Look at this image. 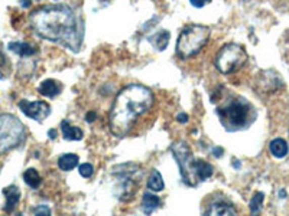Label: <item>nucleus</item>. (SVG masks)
<instances>
[{"label": "nucleus", "mask_w": 289, "mask_h": 216, "mask_svg": "<svg viewBox=\"0 0 289 216\" xmlns=\"http://www.w3.org/2000/svg\"><path fill=\"white\" fill-rule=\"evenodd\" d=\"M35 33L44 39L62 45L72 52H80L84 39V22L70 6H44L30 15Z\"/></svg>", "instance_id": "f257e3e1"}, {"label": "nucleus", "mask_w": 289, "mask_h": 216, "mask_svg": "<svg viewBox=\"0 0 289 216\" xmlns=\"http://www.w3.org/2000/svg\"><path fill=\"white\" fill-rule=\"evenodd\" d=\"M155 105V95L149 88L132 84L120 91L109 114V128L114 137L125 138L138 133Z\"/></svg>", "instance_id": "f03ea898"}, {"label": "nucleus", "mask_w": 289, "mask_h": 216, "mask_svg": "<svg viewBox=\"0 0 289 216\" xmlns=\"http://www.w3.org/2000/svg\"><path fill=\"white\" fill-rule=\"evenodd\" d=\"M221 126L226 131L234 133L249 128L258 117L255 107L244 98H233L223 107L217 108Z\"/></svg>", "instance_id": "7ed1b4c3"}, {"label": "nucleus", "mask_w": 289, "mask_h": 216, "mask_svg": "<svg viewBox=\"0 0 289 216\" xmlns=\"http://www.w3.org/2000/svg\"><path fill=\"white\" fill-rule=\"evenodd\" d=\"M211 29L204 25H188L181 30L175 52L181 59H190L198 55L202 48L207 45Z\"/></svg>", "instance_id": "20e7f679"}, {"label": "nucleus", "mask_w": 289, "mask_h": 216, "mask_svg": "<svg viewBox=\"0 0 289 216\" xmlns=\"http://www.w3.org/2000/svg\"><path fill=\"white\" fill-rule=\"evenodd\" d=\"M246 61H247L246 49L239 43L230 42L219 50L216 57V68L219 69L221 74L229 75L239 71L246 64Z\"/></svg>", "instance_id": "39448f33"}, {"label": "nucleus", "mask_w": 289, "mask_h": 216, "mask_svg": "<svg viewBox=\"0 0 289 216\" xmlns=\"http://www.w3.org/2000/svg\"><path fill=\"white\" fill-rule=\"evenodd\" d=\"M171 153L175 158V161L178 163L182 182L187 186H195L198 183L197 173H195L197 160L192 156L190 146L185 141H177L171 146Z\"/></svg>", "instance_id": "423d86ee"}, {"label": "nucleus", "mask_w": 289, "mask_h": 216, "mask_svg": "<svg viewBox=\"0 0 289 216\" xmlns=\"http://www.w3.org/2000/svg\"><path fill=\"white\" fill-rule=\"evenodd\" d=\"M25 127L9 114H0V153L19 146L25 138Z\"/></svg>", "instance_id": "0eeeda50"}, {"label": "nucleus", "mask_w": 289, "mask_h": 216, "mask_svg": "<svg viewBox=\"0 0 289 216\" xmlns=\"http://www.w3.org/2000/svg\"><path fill=\"white\" fill-rule=\"evenodd\" d=\"M19 108L26 117L32 118L38 123H42L51 114V107L45 101H26L22 99L19 102Z\"/></svg>", "instance_id": "6e6552de"}, {"label": "nucleus", "mask_w": 289, "mask_h": 216, "mask_svg": "<svg viewBox=\"0 0 289 216\" xmlns=\"http://www.w3.org/2000/svg\"><path fill=\"white\" fill-rule=\"evenodd\" d=\"M3 195L6 197V205L3 207V210L6 213H12L15 210V207L18 206L20 200V190L19 187L12 185V186H8L3 189Z\"/></svg>", "instance_id": "1a4fd4ad"}, {"label": "nucleus", "mask_w": 289, "mask_h": 216, "mask_svg": "<svg viewBox=\"0 0 289 216\" xmlns=\"http://www.w3.org/2000/svg\"><path fill=\"white\" fill-rule=\"evenodd\" d=\"M61 91H62V87H61V84H58L55 79H45L39 87H38V92H39L40 95L47 97V98L57 97Z\"/></svg>", "instance_id": "9d476101"}, {"label": "nucleus", "mask_w": 289, "mask_h": 216, "mask_svg": "<svg viewBox=\"0 0 289 216\" xmlns=\"http://www.w3.org/2000/svg\"><path fill=\"white\" fill-rule=\"evenodd\" d=\"M205 215H236V207L230 202H216L205 210Z\"/></svg>", "instance_id": "9b49d317"}, {"label": "nucleus", "mask_w": 289, "mask_h": 216, "mask_svg": "<svg viewBox=\"0 0 289 216\" xmlns=\"http://www.w3.org/2000/svg\"><path fill=\"white\" fill-rule=\"evenodd\" d=\"M160 206V199L156 195L150 193V192H145L143 197H142V210L145 215H150L153 210H156Z\"/></svg>", "instance_id": "f8f14e48"}, {"label": "nucleus", "mask_w": 289, "mask_h": 216, "mask_svg": "<svg viewBox=\"0 0 289 216\" xmlns=\"http://www.w3.org/2000/svg\"><path fill=\"white\" fill-rule=\"evenodd\" d=\"M61 133H62V137L65 140H70V141H78L84 136L81 128L72 127L67 120L61 121Z\"/></svg>", "instance_id": "ddd939ff"}, {"label": "nucleus", "mask_w": 289, "mask_h": 216, "mask_svg": "<svg viewBox=\"0 0 289 216\" xmlns=\"http://www.w3.org/2000/svg\"><path fill=\"white\" fill-rule=\"evenodd\" d=\"M269 150L270 153H272V156L276 158H283L286 154H288V143L283 140V138H273L272 141H270L269 144Z\"/></svg>", "instance_id": "4468645a"}, {"label": "nucleus", "mask_w": 289, "mask_h": 216, "mask_svg": "<svg viewBox=\"0 0 289 216\" xmlns=\"http://www.w3.org/2000/svg\"><path fill=\"white\" fill-rule=\"evenodd\" d=\"M8 48L12 52L20 55V57H32V55L36 53L35 46H32L30 43H26V42H10Z\"/></svg>", "instance_id": "2eb2a0df"}, {"label": "nucleus", "mask_w": 289, "mask_h": 216, "mask_svg": "<svg viewBox=\"0 0 289 216\" xmlns=\"http://www.w3.org/2000/svg\"><path fill=\"white\" fill-rule=\"evenodd\" d=\"M170 38H171V33L168 30H160L158 33H155L153 36H149L148 40L150 42V45L155 46L158 50H163L167 49V46H168Z\"/></svg>", "instance_id": "dca6fc26"}, {"label": "nucleus", "mask_w": 289, "mask_h": 216, "mask_svg": "<svg viewBox=\"0 0 289 216\" xmlns=\"http://www.w3.org/2000/svg\"><path fill=\"white\" fill-rule=\"evenodd\" d=\"M78 156L77 154H72V153H68V154H62L58 158V167L64 172H70L75 166H78Z\"/></svg>", "instance_id": "f3484780"}, {"label": "nucleus", "mask_w": 289, "mask_h": 216, "mask_svg": "<svg viewBox=\"0 0 289 216\" xmlns=\"http://www.w3.org/2000/svg\"><path fill=\"white\" fill-rule=\"evenodd\" d=\"M214 172V167L211 166L210 163L204 161V160H197V167H195V173H197V179L199 182H204L207 180Z\"/></svg>", "instance_id": "a211bd4d"}, {"label": "nucleus", "mask_w": 289, "mask_h": 216, "mask_svg": "<svg viewBox=\"0 0 289 216\" xmlns=\"http://www.w3.org/2000/svg\"><path fill=\"white\" fill-rule=\"evenodd\" d=\"M146 186H148L150 192H160V190H163L165 185H163V179H162V175H160L159 170H153L150 173Z\"/></svg>", "instance_id": "6ab92c4d"}, {"label": "nucleus", "mask_w": 289, "mask_h": 216, "mask_svg": "<svg viewBox=\"0 0 289 216\" xmlns=\"http://www.w3.org/2000/svg\"><path fill=\"white\" fill-rule=\"evenodd\" d=\"M23 180H25V183L29 187H32V189H38V187L40 186V182H42L39 173H38L33 167H30V169H28V170L23 173Z\"/></svg>", "instance_id": "aec40b11"}, {"label": "nucleus", "mask_w": 289, "mask_h": 216, "mask_svg": "<svg viewBox=\"0 0 289 216\" xmlns=\"http://www.w3.org/2000/svg\"><path fill=\"white\" fill-rule=\"evenodd\" d=\"M263 199H265V195H263V192H256V193L253 195L252 200H250V212H252L253 215L259 213L260 210H262V203H263Z\"/></svg>", "instance_id": "412c9836"}, {"label": "nucleus", "mask_w": 289, "mask_h": 216, "mask_svg": "<svg viewBox=\"0 0 289 216\" xmlns=\"http://www.w3.org/2000/svg\"><path fill=\"white\" fill-rule=\"evenodd\" d=\"M78 172H80V175L84 179H89V177L93 176V173H94V167H93V165H90V163H84V165H81L80 167H78Z\"/></svg>", "instance_id": "4be33fe9"}, {"label": "nucleus", "mask_w": 289, "mask_h": 216, "mask_svg": "<svg viewBox=\"0 0 289 216\" xmlns=\"http://www.w3.org/2000/svg\"><path fill=\"white\" fill-rule=\"evenodd\" d=\"M33 213H35V215H42V216L51 215V209L47 206V205H40V206L33 209Z\"/></svg>", "instance_id": "5701e85b"}, {"label": "nucleus", "mask_w": 289, "mask_h": 216, "mask_svg": "<svg viewBox=\"0 0 289 216\" xmlns=\"http://www.w3.org/2000/svg\"><path fill=\"white\" fill-rule=\"evenodd\" d=\"M211 0H190V3L194 6V8H197V9H201V8H204L207 3H210Z\"/></svg>", "instance_id": "b1692460"}, {"label": "nucleus", "mask_w": 289, "mask_h": 216, "mask_svg": "<svg viewBox=\"0 0 289 216\" xmlns=\"http://www.w3.org/2000/svg\"><path fill=\"white\" fill-rule=\"evenodd\" d=\"M177 121L181 123V124H185V123H188V116H187L185 113H180V114L177 116Z\"/></svg>", "instance_id": "393cba45"}, {"label": "nucleus", "mask_w": 289, "mask_h": 216, "mask_svg": "<svg viewBox=\"0 0 289 216\" xmlns=\"http://www.w3.org/2000/svg\"><path fill=\"white\" fill-rule=\"evenodd\" d=\"M211 151H213V154H214L216 157H220V156L224 153V150H223V148H220V147H214L213 150H211Z\"/></svg>", "instance_id": "a878e982"}, {"label": "nucleus", "mask_w": 289, "mask_h": 216, "mask_svg": "<svg viewBox=\"0 0 289 216\" xmlns=\"http://www.w3.org/2000/svg\"><path fill=\"white\" fill-rule=\"evenodd\" d=\"M96 117H97V116H96V111H91V113H89V114H87L86 120H87L89 123H91V121H93V120H94Z\"/></svg>", "instance_id": "bb28decb"}, {"label": "nucleus", "mask_w": 289, "mask_h": 216, "mask_svg": "<svg viewBox=\"0 0 289 216\" xmlns=\"http://www.w3.org/2000/svg\"><path fill=\"white\" fill-rule=\"evenodd\" d=\"M20 5H22V8H29L30 0H20Z\"/></svg>", "instance_id": "cd10ccee"}, {"label": "nucleus", "mask_w": 289, "mask_h": 216, "mask_svg": "<svg viewBox=\"0 0 289 216\" xmlns=\"http://www.w3.org/2000/svg\"><path fill=\"white\" fill-rule=\"evenodd\" d=\"M5 62H6V58H5V55H3V53L0 52V67H2V65H3Z\"/></svg>", "instance_id": "c85d7f7f"}, {"label": "nucleus", "mask_w": 289, "mask_h": 216, "mask_svg": "<svg viewBox=\"0 0 289 216\" xmlns=\"http://www.w3.org/2000/svg\"><path fill=\"white\" fill-rule=\"evenodd\" d=\"M48 134H50V137L51 138H55L57 137V131H55V130H51L50 133H48Z\"/></svg>", "instance_id": "c756f323"}]
</instances>
